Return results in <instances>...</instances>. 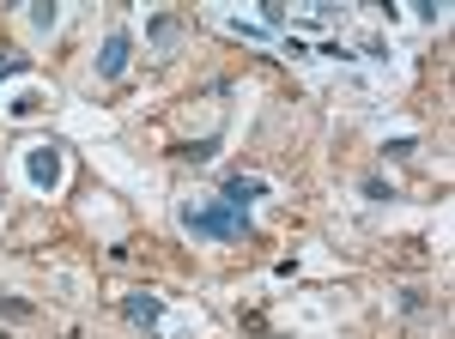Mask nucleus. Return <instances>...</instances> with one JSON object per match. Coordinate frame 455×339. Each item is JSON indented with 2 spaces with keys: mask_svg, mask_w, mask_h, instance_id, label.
<instances>
[{
  "mask_svg": "<svg viewBox=\"0 0 455 339\" xmlns=\"http://www.w3.org/2000/svg\"><path fill=\"white\" fill-rule=\"evenodd\" d=\"M25 164H31L36 188H55V182H61V152H55V146H31V152H25Z\"/></svg>",
  "mask_w": 455,
  "mask_h": 339,
  "instance_id": "obj_4",
  "label": "nucleus"
},
{
  "mask_svg": "<svg viewBox=\"0 0 455 339\" xmlns=\"http://www.w3.org/2000/svg\"><path fill=\"white\" fill-rule=\"evenodd\" d=\"M364 194H371V201H395V188H388L383 176H364Z\"/></svg>",
  "mask_w": 455,
  "mask_h": 339,
  "instance_id": "obj_9",
  "label": "nucleus"
},
{
  "mask_svg": "<svg viewBox=\"0 0 455 339\" xmlns=\"http://www.w3.org/2000/svg\"><path fill=\"white\" fill-rule=\"evenodd\" d=\"M0 339H6V334H0Z\"/></svg>",
  "mask_w": 455,
  "mask_h": 339,
  "instance_id": "obj_11",
  "label": "nucleus"
},
{
  "mask_svg": "<svg viewBox=\"0 0 455 339\" xmlns=\"http://www.w3.org/2000/svg\"><path fill=\"white\" fill-rule=\"evenodd\" d=\"M25 67H31L25 55H0V79H6V73H25Z\"/></svg>",
  "mask_w": 455,
  "mask_h": 339,
  "instance_id": "obj_10",
  "label": "nucleus"
},
{
  "mask_svg": "<svg viewBox=\"0 0 455 339\" xmlns=\"http://www.w3.org/2000/svg\"><path fill=\"white\" fill-rule=\"evenodd\" d=\"M146 36H152V43H158V49H171L176 36H182V25H176L171 12H158V19H152V25H146Z\"/></svg>",
  "mask_w": 455,
  "mask_h": 339,
  "instance_id": "obj_6",
  "label": "nucleus"
},
{
  "mask_svg": "<svg viewBox=\"0 0 455 339\" xmlns=\"http://www.w3.org/2000/svg\"><path fill=\"white\" fill-rule=\"evenodd\" d=\"M128 61H134V36H128V31H109L104 55H98V79H122Z\"/></svg>",
  "mask_w": 455,
  "mask_h": 339,
  "instance_id": "obj_2",
  "label": "nucleus"
},
{
  "mask_svg": "<svg viewBox=\"0 0 455 339\" xmlns=\"http://www.w3.org/2000/svg\"><path fill=\"white\" fill-rule=\"evenodd\" d=\"M261 194H267L261 176H231L225 182V206H237V212H249V201H261Z\"/></svg>",
  "mask_w": 455,
  "mask_h": 339,
  "instance_id": "obj_5",
  "label": "nucleus"
},
{
  "mask_svg": "<svg viewBox=\"0 0 455 339\" xmlns=\"http://www.w3.org/2000/svg\"><path fill=\"white\" fill-rule=\"evenodd\" d=\"M182 225L195 231V237H219V242H231V237H249V212H237V206H225V201H188L182 206Z\"/></svg>",
  "mask_w": 455,
  "mask_h": 339,
  "instance_id": "obj_1",
  "label": "nucleus"
},
{
  "mask_svg": "<svg viewBox=\"0 0 455 339\" xmlns=\"http://www.w3.org/2000/svg\"><path fill=\"white\" fill-rule=\"evenodd\" d=\"M122 315H128L134 327H158V321H164V297H152V291H128V297H122Z\"/></svg>",
  "mask_w": 455,
  "mask_h": 339,
  "instance_id": "obj_3",
  "label": "nucleus"
},
{
  "mask_svg": "<svg viewBox=\"0 0 455 339\" xmlns=\"http://www.w3.org/2000/svg\"><path fill=\"white\" fill-rule=\"evenodd\" d=\"M25 315H36L25 297H0V321H25Z\"/></svg>",
  "mask_w": 455,
  "mask_h": 339,
  "instance_id": "obj_8",
  "label": "nucleus"
},
{
  "mask_svg": "<svg viewBox=\"0 0 455 339\" xmlns=\"http://www.w3.org/2000/svg\"><path fill=\"white\" fill-rule=\"evenodd\" d=\"M212 152H219V139H195V146H176V158H188V164H207Z\"/></svg>",
  "mask_w": 455,
  "mask_h": 339,
  "instance_id": "obj_7",
  "label": "nucleus"
}]
</instances>
